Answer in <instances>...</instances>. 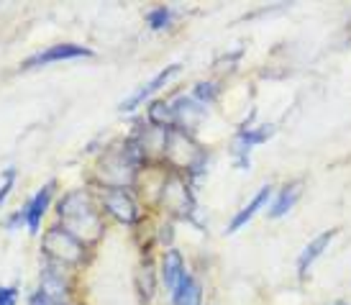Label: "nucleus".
Instances as JSON below:
<instances>
[{
  "instance_id": "nucleus-1",
  "label": "nucleus",
  "mask_w": 351,
  "mask_h": 305,
  "mask_svg": "<svg viewBox=\"0 0 351 305\" xmlns=\"http://www.w3.org/2000/svg\"><path fill=\"white\" fill-rule=\"evenodd\" d=\"M57 210H59V221L64 223V231L72 234L80 244L100 239V234H103V221H100L93 200L82 190L67 193V195L59 200Z\"/></svg>"
},
{
  "instance_id": "nucleus-2",
  "label": "nucleus",
  "mask_w": 351,
  "mask_h": 305,
  "mask_svg": "<svg viewBox=\"0 0 351 305\" xmlns=\"http://www.w3.org/2000/svg\"><path fill=\"white\" fill-rule=\"evenodd\" d=\"M165 154L169 157V162L175 167H182L193 175H200L205 167V151L197 147L193 138L177 131V128H169L167 131V144H165Z\"/></svg>"
},
{
  "instance_id": "nucleus-3",
  "label": "nucleus",
  "mask_w": 351,
  "mask_h": 305,
  "mask_svg": "<svg viewBox=\"0 0 351 305\" xmlns=\"http://www.w3.org/2000/svg\"><path fill=\"white\" fill-rule=\"evenodd\" d=\"M41 252L49 256L51 265H80L85 259V246L77 239L67 234L64 228H49L41 241Z\"/></svg>"
},
{
  "instance_id": "nucleus-4",
  "label": "nucleus",
  "mask_w": 351,
  "mask_h": 305,
  "mask_svg": "<svg viewBox=\"0 0 351 305\" xmlns=\"http://www.w3.org/2000/svg\"><path fill=\"white\" fill-rule=\"evenodd\" d=\"M93 49L88 47H80V44H54L49 49L34 54L31 60H26L21 67L23 69H34V67H44V64H54V62H67V60H82V57H90Z\"/></svg>"
},
{
  "instance_id": "nucleus-5",
  "label": "nucleus",
  "mask_w": 351,
  "mask_h": 305,
  "mask_svg": "<svg viewBox=\"0 0 351 305\" xmlns=\"http://www.w3.org/2000/svg\"><path fill=\"white\" fill-rule=\"evenodd\" d=\"M103 206L106 210L110 213L113 218H118L121 223H136L138 221V206L136 200L128 195L126 190H116V187H110L106 195H103Z\"/></svg>"
},
{
  "instance_id": "nucleus-6",
  "label": "nucleus",
  "mask_w": 351,
  "mask_h": 305,
  "mask_svg": "<svg viewBox=\"0 0 351 305\" xmlns=\"http://www.w3.org/2000/svg\"><path fill=\"white\" fill-rule=\"evenodd\" d=\"M177 72H180V64H169V67H165V69H162V72H156V75H154V77H152V80H149L147 85H141V88H138L136 93L131 95V98L123 100V103L118 106V110H123V113H131V110H136L138 106L144 103V100L152 98V95H154L156 90H162V88H165L167 82H169V80L175 77Z\"/></svg>"
},
{
  "instance_id": "nucleus-7",
  "label": "nucleus",
  "mask_w": 351,
  "mask_h": 305,
  "mask_svg": "<svg viewBox=\"0 0 351 305\" xmlns=\"http://www.w3.org/2000/svg\"><path fill=\"white\" fill-rule=\"evenodd\" d=\"M162 200H165V206L169 208V210H175L180 216H190V213L195 210V203H193V197H190V187L180 178L167 180Z\"/></svg>"
},
{
  "instance_id": "nucleus-8",
  "label": "nucleus",
  "mask_w": 351,
  "mask_h": 305,
  "mask_svg": "<svg viewBox=\"0 0 351 305\" xmlns=\"http://www.w3.org/2000/svg\"><path fill=\"white\" fill-rule=\"evenodd\" d=\"M336 234H339L336 228H328V231H323V234H318V236L313 239L311 244H305V249H302L300 256H298V275L305 277L311 272V267L315 265V259L328 249V244L336 239Z\"/></svg>"
},
{
  "instance_id": "nucleus-9",
  "label": "nucleus",
  "mask_w": 351,
  "mask_h": 305,
  "mask_svg": "<svg viewBox=\"0 0 351 305\" xmlns=\"http://www.w3.org/2000/svg\"><path fill=\"white\" fill-rule=\"evenodd\" d=\"M51 193H54V182L41 187L39 193L29 200V206L23 208V216H26V223H29L31 234H36V231H39L41 218H44V213H47V208H49V203H51Z\"/></svg>"
},
{
  "instance_id": "nucleus-10",
  "label": "nucleus",
  "mask_w": 351,
  "mask_h": 305,
  "mask_svg": "<svg viewBox=\"0 0 351 305\" xmlns=\"http://www.w3.org/2000/svg\"><path fill=\"white\" fill-rule=\"evenodd\" d=\"M185 262H182V254L180 252H175V249H169V252H165V256H162V280H165L167 290L175 295L177 287H180V282L185 280Z\"/></svg>"
},
{
  "instance_id": "nucleus-11",
  "label": "nucleus",
  "mask_w": 351,
  "mask_h": 305,
  "mask_svg": "<svg viewBox=\"0 0 351 305\" xmlns=\"http://www.w3.org/2000/svg\"><path fill=\"white\" fill-rule=\"evenodd\" d=\"M269 197H272V187L264 185L262 190H259V193L252 197V203H246V206L234 216V221L228 223V234H236V231H241V228H244L246 223H249V221H252V218L256 216V213H259L264 206H267V200H269Z\"/></svg>"
},
{
  "instance_id": "nucleus-12",
  "label": "nucleus",
  "mask_w": 351,
  "mask_h": 305,
  "mask_svg": "<svg viewBox=\"0 0 351 305\" xmlns=\"http://www.w3.org/2000/svg\"><path fill=\"white\" fill-rule=\"evenodd\" d=\"M300 182H293V185H285L280 193H277V197H274V203H272V208H269V216L272 218H282V216H287L290 210L295 208V203L300 200Z\"/></svg>"
},
{
  "instance_id": "nucleus-13",
  "label": "nucleus",
  "mask_w": 351,
  "mask_h": 305,
  "mask_svg": "<svg viewBox=\"0 0 351 305\" xmlns=\"http://www.w3.org/2000/svg\"><path fill=\"white\" fill-rule=\"evenodd\" d=\"M41 293L51 300H59V303H64L67 300V282H64V277L59 275L54 267H47L44 269V275H41Z\"/></svg>"
},
{
  "instance_id": "nucleus-14",
  "label": "nucleus",
  "mask_w": 351,
  "mask_h": 305,
  "mask_svg": "<svg viewBox=\"0 0 351 305\" xmlns=\"http://www.w3.org/2000/svg\"><path fill=\"white\" fill-rule=\"evenodd\" d=\"M175 305H203V287L193 275H185V280L180 282L177 293L172 295Z\"/></svg>"
},
{
  "instance_id": "nucleus-15",
  "label": "nucleus",
  "mask_w": 351,
  "mask_h": 305,
  "mask_svg": "<svg viewBox=\"0 0 351 305\" xmlns=\"http://www.w3.org/2000/svg\"><path fill=\"white\" fill-rule=\"evenodd\" d=\"M172 108H175V121H182L187 128H193L205 116V106H200L195 98H180L172 103Z\"/></svg>"
},
{
  "instance_id": "nucleus-16",
  "label": "nucleus",
  "mask_w": 351,
  "mask_h": 305,
  "mask_svg": "<svg viewBox=\"0 0 351 305\" xmlns=\"http://www.w3.org/2000/svg\"><path fill=\"white\" fill-rule=\"evenodd\" d=\"M175 121V108L172 103H154L149 108V123L156 128H169V123Z\"/></svg>"
},
{
  "instance_id": "nucleus-17",
  "label": "nucleus",
  "mask_w": 351,
  "mask_h": 305,
  "mask_svg": "<svg viewBox=\"0 0 351 305\" xmlns=\"http://www.w3.org/2000/svg\"><path fill=\"white\" fill-rule=\"evenodd\" d=\"M172 19H175V13L167 8V5H159V8H152L147 13V23H149V29H154V31H162L167 29L169 23H172Z\"/></svg>"
},
{
  "instance_id": "nucleus-18",
  "label": "nucleus",
  "mask_w": 351,
  "mask_h": 305,
  "mask_svg": "<svg viewBox=\"0 0 351 305\" xmlns=\"http://www.w3.org/2000/svg\"><path fill=\"white\" fill-rule=\"evenodd\" d=\"M138 293L144 300H152V295H154V269L149 262L138 269Z\"/></svg>"
},
{
  "instance_id": "nucleus-19",
  "label": "nucleus",
  "mask_w": 351,
  "mask_h": 305,
  "mask_svg": "<svg viewBox=\"0 0 351 305\" xmlns=\"http://www.w3.org/2000/svg\"><path fill=\"white\" fill-rule=\"evenodd\" d=\"M215 95H218V88H215V82H200L193 93V98L200 103V106H208V103H213Z\"/></svg>"
},
{
  "instance_id": "nucleus-20",
  "label": "nucleus",
  "mask_w": 351,
  "mask_h": 305,
  "mask_svg": "<svg viewBox=\"0 0 351 305\" xmlns=\"http://www.w3.org/2000/svg\"><path fill=\"white\" fill-rule=\"evenodd\" d=\"M16 303H19V287L16 285H8V287L0 285V305H16Z\"/></svg>"
},
{
  "instance_id": "nucleus-21",
  "label": "nucleus",
  "mask_w": 351,
  "mask_h": 305,
  "mask_svg": "<svg viewBox=\"0 0 351 305\" xmlns=\"http://www.w3.org/2000/svg\"><path fill=\"white\" fill-rule=\"evenodd\" d=\"M13 182H16V169L10 167V169H5V180H3V185H0V206L5 203L8 193L13 190Z\"/></svg>"
},
{
  "instance_id": "nucleus-22",
  "label": "nucleus",
  "mask_w": 351,
  "mask_h": 305,
  "mask_svg": "<svg viewBox=\"0 0 351 305\" xmlns=\"http://www.w3.org/2000/svg\"><path fill=\"white\" fill-rule=\"evenodd\" d=\"M29 305H67V303H59V300H51V297H47L44 295V293H34V295H31V303Z\"/></svg>"
},
{
  "instance_id": "nucleus-23",
  "label": "nucleus",
  "mask_w": 351,
  "mask_h": 305,
  "mask_svg": "<svg viewBox=\"0 0 351 305\" xmlns=\"http://www.w3.org/2000/svg\"><path fill=\"white\" fill-rule=\"evenodd\" d=\"M336 305H343V303H336Z\"/></svg>"
}]
</instances>
